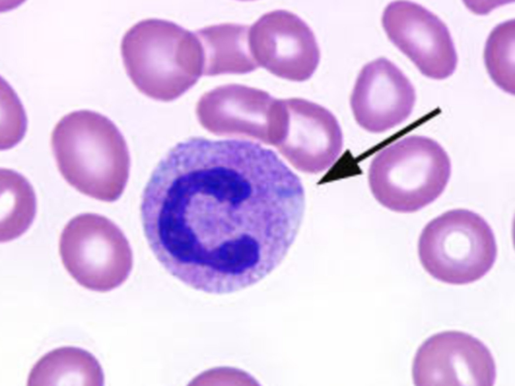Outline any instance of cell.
Masks as SVG:
<instances>
[{
    "mask_svg": "<svg viewBox=\"0 0 515 386\" xmlns=\"http://www.w3.org/2000/svg\"><path fill=\"white\" fill-rule=\"evenodd\" d=\"M59 251L71 276L82 286L105 292L121 284L133 266L130 244L120 228L105 216L84 213L63 229Z\"/></svg>",
    "mask_w": 515,
    "mask_h": 386,
    "instance_id": "6",
    "label": "cell"
},
{
    "mask_svg": "<svg viewBox=\"0 0 515 386\" xmlns=\"http://www.w3.org/2000/svg\"><path fill=\"white\" fill-rule=\"evenodd\" d=\"M101 366L90 352L64 346L42 356L29 373L27 385H102Z\"/></svg>",
    "mask_w": 515,
    "mask_h": 386,
    "instance_id": "14",
    "label": "cell"
},
{
    "mask_svg": "<svg viewBox=\"0 0 515 386\" xmlns=\"http://www.w3.org/2000/svg\"><path fill=\"white\" fill-rule=\"evenodd\" d=\"M249 29L248 25L222 23L195 31L203 48L204 75L244 74L260 67L249 49Z\"/></svg>",
    "mask_w": 515,
    "mask_h": 386,
    "instance_id": "13",
    "label": "cell"
},
{
    "mask_svg": "<svg viewBox=\"0 0 515 386\" xmlns=\"http://www.w3.org/2000/svg\"><path fill=\"white\" fill-rule=\"evenodd\" d=\"M389 40L424 76L444 79L457 65V55L450 31L435 14L416 3L391 2L382 15Z\"/></svg>",
    "mask_w": 515,
    "mask_h": 386,
    "instance_id": "9",
    "label": "cell"
},
{
    "mask_svg": "<svg viewBox=\"0 0 515 386\" xmlns=\"http://www.w3.org/2000/svg\"><path fill=\"white\" fill-rule=\"evenodd\" d=\"M285 128L280 145L300 170L318 173L330 167L343 147L335 116L326 108L301 98L284 100Z\"/></svg>",
    "mask_w": 515,
    "mask_h": 386,
    "instance_id": "11",
    "label": "cell"
},
{
    "mask_svg": "<svg viewBox=\"0 0 515 386\" xmlns=\"http://www.w3.org/2000/svg\"><path fill=\"white\" fill-rule=\"evenodd\" d=\"M120 49L133 83L155 100L178 99L203 75L197 35L172 21L149 18L137 22L125 33Z\"/></svg>",
    "mask_w": 515,
    "mask_h": 386,
    "instance_id": "3",
    "label": "cell"
},
{
    "mask_svg": "<svg viewBox=\"0 0 515 386\" xmlns=\"http://www.w3.org/2000/svg\"><path fill=\"white\" fill-rule=\"evenodd\" d=\"M1 242L14 240L24 233L36 214L34 190L28 180L18 172L1 169Z\"/></svg>",
    "mask_w": 515,
    "mask_h": 386,
    "instance_id": "15",
    "label": "cell"
},
{
    "mask_svg": "<svg viewBox=\"0 0 515 386\" xmlns=\"http://www.w3.org/2000/svg\"><path fill=\"white\" fill-rule=\"evenodd\" d=\"M496 376L495 361L488 347L459 331L428 337L417 349L412 366L417 386H492Z\"/></svg>",
    "mask_w": 515,
    "mask_h": 386,
    "instance_id": "7",
    "label": "cell"
},
{
    "mask_svg": "<svg viewBox=\"0 0 515 386\" xmlns=\"http://www.w3.org/2000/svg\"><path fill=\"white\" fill-rule=\"evenodd\" d=\"M416 101L414 87L393 62L380 57L360 71L350 96L357 123L374 133L401 124L410 115Z\"/></svg>",
    "mask_w": 515,
    "mask_h": 386,
    "instance_id": "10",
    "label": "cell"
},
{
    "mask_svg": "<svg viewBox=\"0 0 515 386\" xmlns=\"http://www.w3.org/2000/svg\"><path fill=\"white\" fill-rule=\"evenodd\" d=\"M281 109L280 100L267 92L232 83L218 86L204 93L197 104L196 112L201 125L215 134L224 125H249L252 133L250 125H253L255 136L259 137L256 125L267 140L261 125L271 141L279 124Z\"/></svg>",
    "mask_w": 515,
    "mask_h": 386,
    "instance_id": "12",
    "label": "cell"
},
{
    "mask_svg": "<svg viewBox=\"0 0 515 386\" xmlns=\"http://www.w3.org/2000/svg\"><path fill=\"white\" fill-rule=\"evenodd\" d=\"M51 145L60 174L77 191L106 202L121 197L130 154L121 132L106 116L88 110L66 114L54 127Z\"/></svg>",
    "mask_w": 515,
    "mask_h": 386,
    "instance_id": "2",
    "label": "cell"
},
{
    "mask_svg": "<svg viewBox=\"0 0 515 386\" xmlns=\"http://www.w3.org/2000/svg\"><path fill=\"white\" fill-rule=\"evenodd\" d=\"M301 182L266 159L205 148L168 178L155 208L159 245L205 292L257 283L284 260L303 220Z\"/></svg>",
    "mask_w": 515,
    "mask_h": 386,
    "instance_id": "1",
    "label": "cell"
},
{
    "mask_svg": "<svg viewBox=\"0 0 515 386\" xmlns=\"http://www.w3.org/2000/svg\"><path fill=\"white\" fill-rule=\"evenodd\" d=\"M514 20L497 25L489 34L484 48L487 72L500 88L514 94Z\"/></svg>",
    "mask_w": 515,
    "mask_h": 386,
    "instance_id": "16",
    "label": "cell"
},
{
    "mask_svg": "<svg viewBox=\"0 0 515 386\" xmlns=\"http://www.w3.org/2000/svg\"><path fill=\"white\" fill-rule=\"evenodd\" d=\"M4 93V127L1 133V149L6 150L17 144L25 135L26 116L22 105L13 89Z\"/></svg>",
    "mask_w": 515,
    "mask_h": 386,
    "instance_id": "17",
    "label": "cell"
},
{
    "mask_svg": "<svg viewBox=\"0 0 515 386\" xmlns=\"http://www.w3.org/2000/svg\"><path fill=\"white\" fill-rule=\"evenodd\" d=\"M418 254L425 270L443 282L476 281L493 267L497 255L495 236L480 215L449 210L430 221L419 237Z\"/></svg>",
    "mask_w": 515,
    "mask_h": 386,
    "instance_id": "5",
    "label": "cell"
},
{
    "mask_svg": "<svg viewBox=\"0 0 515 386\" xmlns=\"http://www.w3.org/2000/svg\"><path fill=\"white\" fill-rule=\"evenodd\" d=\"M451 174V160L434 139L411 135L380 151L369 168L375 199L395 212L418 211L443 192Z\"/></svg>",
    "mask_w": 515,
    "mask_h": 386,
    "instance_id": "4",
    "label": "cell"
},
{
    "mask_svg": "<svg viewBox=\"0 0 515 386\" xmlns=\"http://www.w3.org/2000/svg\"><path fill=\"white\" fill-rule=\"evenodd\" d=\"M248 44L259 66L289 80L308 79L320 61L312 29L296 14L285 10L268 12L258 19L249 27Z\"/></svg>",
    "mask_w": 515,
    "mask_h": 386,
    "instance_id": "8",
    "label": "cell"
}]
</instances>
